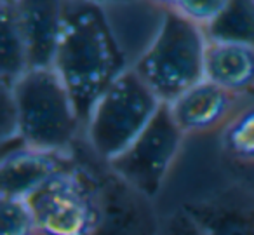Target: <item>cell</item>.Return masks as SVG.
<instances>
[{"mask_svg":"<svg viewBox=\"0 0 254 235\" xmlns=\"http://www.w3.org/2000/svg\"><path fill=\"white\" fill-rule=\"evenodd\" d=\"M53 70L66 85L85 124L103 92L129 70L101 5L63 4V33Z\"/></svg>","mask_w":254,"mask_h":235,"instance_id":"obj_1","label":"cell"},{"mask_svg":"<svg viewBox=\"0 0 254 235\" xmlns=\"http://www.w3.org/2000/svg\"><path fill=\"white\" fill-rule=\"evenodd\" d=\"M205 51L204 30L166 5L155 37L132 70L164 105H171L205 78Z\"/></svg>","mask_w":254,"mask_h":235,"instance_id":"obj_2","label":"cell"},{"mask_svg":"<svg viewBox=\"0 0 254 235\" xmlns=\"http://www.w3.org/2000/svg\"><path fill=\"white\" fill-rule=\"evenodd\" d=\"M11 91L19 138L30 147L66 152L82 120L60 75L54 70H28Z\"/></svg>","mask_w":254,"mask_h":235,"instance_id":"obj_3","label":"cell"},{"mask_svg":"<svg viewBox=\"0 0 254 235\" xmlns=\"http://www.w3.org/2000/svg\"><path fill=\"white\" fill-rule=\"evenodd\" d=\"M162 106L155 92L129 68L103 92L85 122L94 154L106 164L112 162L138 140Z\"/></svg>","mask_w":254,"mask_h":235,"instance_id":"obj_4","label":"cell"},{"mask_svg":"<svg viewBox=\"0 0 254 235\" xmlns=\"http://www.w3.org/2000/svg\"><path fill=\"white\" fill-rule=\"evenodd\" d=\"M44 235H91L96 221V192L89 172L71 167L28 199Z\"/></svg>","mask_w":254,"mask_h":235,"instance_id":"obj_5","label":"cell"},{"mask_svg":"<svg viewBox=\"0 0 254 235\" xmlns=\"http://www.w3.org/2000/svg\"><path fill=\"white\" fill-rule=\"evenodd\" d=\"M183 136V131L171 115L169 106L164 105L138 140L108 162V167L129 185L153 199L166 181L167 172L181 148Z\"/></svg>","mask_w":254,"mask_h":235,"instance_id":"obj_6","label":"cell"},{"mask_svg":"<svg viewBox=\"0 0 254 235\" xmlns=\"http://www.w3.org/2000/svg\"><path fill=\"white\" fill-rule=\"evenodd\" d=\"M96 192V221L91 235H160L162 221L153 199L122 179L106 164L91 174Z\"/></svg>","mask_w":254,"mask_h":235,"instance_id":"obj_7","label":"cell"},{"mask_svg":"<svg viewBox=\"0 0 254 235\" xmlns=\"http://www.w3.org/2000/svg\"><path fill=\"white\" fill-rule=\"evenodd\" d=\"M0 158V197L28 200L58 174L71 169L66 152L42 150L21 138L7 141Z\"/></svg>","mask_w":254,"mask_h":235,"instance_id":"obj_8","label":"cell"},{"mask_svg":"<svg viewBox=\"0 0 254 235\" xmlns=\"http://www.w3.org/2000/svg\"><path fill=\"white\" fill-rule=\"evenodd\" d=\"M183 209L202 235H254V193L246 186H228Z\"/></svg>","mask_w":254,"mask_h":235,"instance_id":"obj_9","label":"cell"},{"mask_svg":"<svg viewBox=\"0 0 254 235\" xmlns=\"http://www.w3.org/2000/svg\"><path fill=\"white\" fill-rule=\"evenodd\" d=\"M30 70H53L63 33V4L16 2Z\"/></svg>","mask_w":254,"mask_h":235,"instance_id":"obj_10","label":"cell"},{"mask_svg":"<svg viewBox=\"0 0 254 235\" xmlns=\"http://www.w3.org/2000/svg\"><path fill=\"white\" fill-rule=\"evenodd\" d=\"M232 105L233 96L230 92L204 78L167 106L174 122L187 134L218 127L232 112Z\"/></svg>","mask_w":254,"mask_h":235,"instance_id":"obj_11","label":"cell"},{"mask_svg":"<svg viewBox=\"0 0 254 235\" xmlns=\"http://www.w3.org/2000/svg\"><path fill=\"white\" fill-rule=\"evenodd\" d=\"M205 80L232 96L254 87V47L239 44L207 42Z\"/></svg>","mask_w":254,"mask_h":235,"instance_id":"obj_12","label":"cell"},{"mask_svg":"<svg viewBox=\"0 0 254 235\" xmlns=\"http://www.w3.org/2000/svg\"><path fill=\"white\" fill-rule=\"evenodd\" d=\"M28 54L16 2L0 4V84L14 85L26 72Z\"/></svg>","mask_w":254,"mask_h":235,"instance_id":"obj_13","label":"cell"},{"mask_svg":"<svg viewBox=\"0 0 254 235\" xmlns=\"http://www.w3.org/2000/svg\"><path fill=\"white\" fill-rule=\"evenodd\" d=\"M204 35L207 42L254 47V2H226Z\"/></svg>","mask_w":254,"mask_h":235,"instance_id":"obj_14","label":"cell"},{"mask_svg":"<svg viewBox=\"0 0 254 235\" xmlns=\"http://www.w3.org/2000/svg\"><path fill=\"white\" fill-rule=\"evenodd\" d=\"M223 143L226 152L237 160L254 164V108L244 110L228 124Z\"/></svg>","mask_w":254,"mask_h":235,"instance_id":"obj_15","label":"cell"},{"mask_svg":"<svg viewBox=\"0 0 254 235\" xmlns=\"http://www.w3.org/2000/svg\"><path fill=\"white\" fill-rule=\"evenodd\" d=\"M39 232L28 200L0 197V235H35Z\"/></svg>","mask_w":254,"mask_h":235,"instance_id":"obj_16","label":"cell"},{"mask_svg":"<svg viewBox=\"0 0 254 235\" xmlns=\"http://www.w3.org/2000/svg\"><path fill=\"white\" fill-rule=\"evenodd\" d=\"M225 5L226 2H218V0H181L169 4V7L191 25L204 30L218 18Z\"/></svg>","mask_w":254,"mask_h":235,"instance_id":"obj_17","label":"cell"},{"mask_svg":"<svg viewBox=\"0 0 254 235\" xmlns=\"http://www.w3.org/2000/svg\"><path fill=\"white\" fill-rule=\"evenodd\" d=\"M2 89V115H0V134H2V143L18 140V112H16L14 98L9 85L0 84Z\"/></svg>","mask_w":254,"mask_h":235,"instance_id":"obj_18","label":"cell"},{"mask_svg":"<svg viewBox=\"0 0 254 235\" xmlns=\"http://www.w3.org/2000/svg\"><path fill=\"white\" fill-rule=\"evenodd\" d=\"M160 235H202V232L190 214L180 209L164 221Z\"/></svg>","mask_w":254,"mask_h":235,"instance_id":"obj_19","label":"cell"}]
</instances>
